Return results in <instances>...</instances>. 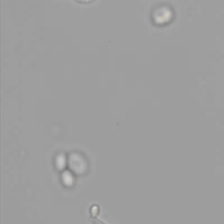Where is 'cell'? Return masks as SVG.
<instances>
[{
    "label": "cell",
    "instance_id": "6da1fadb",
    "mask_svg": "<svg viewBox=\"0 0 224 224\" xmlns=\"http://www.w3.org/2000/svg\"><path fill=\"white\" fill-rule=\"evenodd\" d=\"M79 2H82V3H89V2H91L93 0H77Z\"/></svg>",
    "mask_w": 224,
    "mask_h": 224
}]
</instances>
